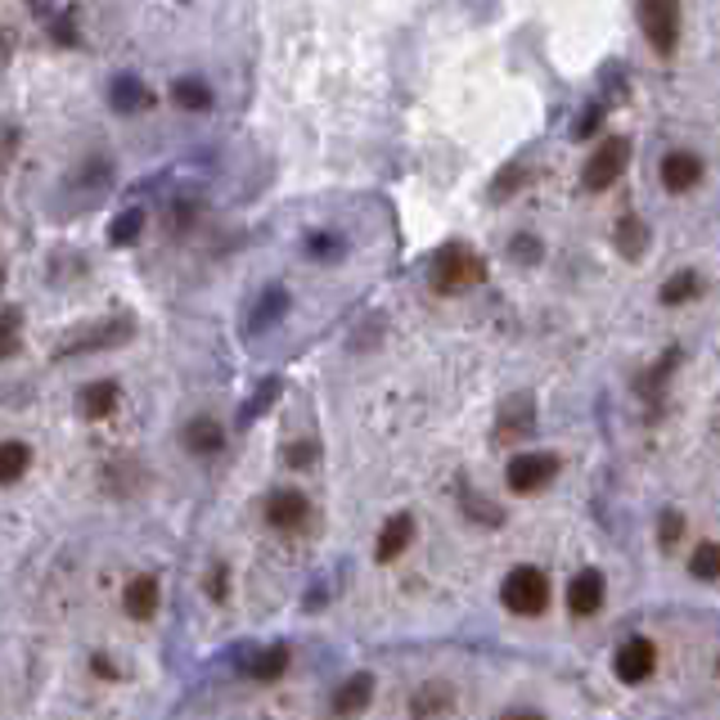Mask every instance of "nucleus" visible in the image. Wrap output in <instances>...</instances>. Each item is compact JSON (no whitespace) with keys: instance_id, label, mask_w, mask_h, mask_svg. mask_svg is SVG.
Here are the masks:
<instances>
[{"instance_id":"f257e3e1","label":"nucleus","mask_w":720,"mask_h":720,"mask_svg":"<svg viewBox=\"0 0 720 720\" xmlns=\"http://www.w3.org/2000/svg\"><path fill=\"white\" fill-rule=\"evenodd\" d=\"M428 279H432L437 293H464V288L487 279V262H483V253L468 248V244H446V248L432 253Z\"/></svg>"},{"instance_id":"f03ea898","label":"nucleus","mask_w":720,"mask_h":720,"mask_svg":"<svg viewBox=\"0 0 720 720\" xmlns=\"http://www.w3.org/2000/svg\"><path fill=\"white\" fill-rule=\"evenodd\" d=\"M627 167H631V140L627 135H603L595 149L586 154L581 189H586V195H608V189L627 176Z\"/></svg>"},{"instance_id":"7ed1b4c3","label":"nucleus","mask_w":720,"mask_h":720,"mask_svg":"<svg viewBox=\"0 0 720 720\" xmlns=\"http://www.w3.org/2000/svg\"><path fill=\"white\" fill-rule=\"evenodd\" d=\"M635 19H640V32L653 45L657 59L676 55V45H680V0H640Z\"/></svg>"},{"instance_id":"20e7f679","label":"nucleus","mask_w":720,"mask_h":720,"mask_svg":"<svg viewBox=\"0 0 720 720\" xmlns=\"http://www.w3.org/2000/svg\"><path fill=\"white\" fill-rule=\"evenodd\" d=\"M500 599H505V608L518 612V617L545 612V603H550V581H545V572H536V567H513V572L505 576V586H500Z\"/></svg>"},{"instance_id":"39448f33","label":"nucleus","mask_w":720,"mask_h":720,"mask_svg":"<svg viewBox=\"0 0 720 720\" xmlns=\"http://www.w3.org/2000/svg\"><path fill=\"white\" fill-rule=\"evenodd\" d=\"M509 491H518V496H536V491H545L554 477H558V455H550V451H527V455H513L509 459Z\"/></svg>"},{"instance_id":"423d86ee","label":"nucleus","mask_w":720,"mask_h":720,"mask_svg":"<svg viewBox=\"0 0 720 720\" xmlns=\"http://www.w3.org/2000/svg\"><path fill=\"white\" fill-rule=\"evenodd\" d=\"M702 171L707 167H702V158L694 149H671V154H662V167H657L666 195H689V189H698Z\"/></svg>"},{"instance_id":"0eeeda50","label":"nucleus","mask_w":720,"mask_h":720,"mask_svg":"<svg viewBox=\"0 0 720 720\" xmlns=\"http://www.w3.org/2000/svg\"><path fill=\"white\" fill-rule=\"evenodd\" d=\"M653 666H657V649L644 635H635V640H627L617 649V676L627 685H644L653 676Z\"/></svg>"},{"instance_id":"6e6552de","label":"nucleus","mask_w":720,"mask_h":720,"mask_svg":"<svg viewBox=\"0 0 720 720\" xmlns=\"http://www.w3.org/2000/svg\"><path fill=\"white\" fill-rule=\"evenodd\" d=\"M266 518H270V527H279V532H298V527H307V518H311V505L302 491L284 487L266 500Z\"/></svg>"},{"instance_id":"1a4fd4ad","label":"nucleus","mask_w":720,"mask_h":720,"mask_svg":"<svg viewBox=\"0 0 720 720\" xmlns=\"http://www.w3.org/2000/svg\"><path fill=\"white\" fill-rule=\"evenodd\" d=\"M599 603H603V576L595 567H581L567 581V612L572 617H595Z\"/></svg>"},{"instance_id":"9d476101","label":"nucleus","mask_w":720,"mask_h":720,"mask_svg":"<svg viewBox=\"0 0 720 720\" xmlns=\"http://www.w3.org/2000/svg\"><path fill=\"white\" fill-rule=\"evenodd\" d=\"M149 104H154V90L144 86L140 77H131V73L113 77V86H109V109H113V113H122V118H135V113H144Z\"/></svg>"},{"instance_id":"9b49d317","label":"nucleus","mask_w":720,"mask_h":720,"mask_svg":"<svg viewBox=\"0 0 720 720\" xmlns=\"http://www.w3.org/2000/svg\"><path fill=\"white\" fill-rule=\"evenodd\" d=\"M649 244H653V234H649V221H644V217L627 212V217L612 225V248L627 257V262H640V257L649 253Z\"/></svg>"},{"instance_id":"f8f14e48","label":"nucleus","mask_w":720,"mask_h":720,"mask_svg":"<svg viewBox=\"0 0 720 720\" xmlns=\"http://www.w3.org/2000/svg\"><path fill=\"white\" fill-rule=\"evenodd\" d=\"M532 423H536V401H532V397H509V401L500 406L496 437H500V442H518V437H527V432H532Z\"/></svg>"},{"instance_id":"ddd939ff","label":"nucleus","mask_w":720,"mask_h":720,"mask_svg":"<svg viewBox=\"0 0 720 720\" xmlns=\"http://www.w3.org/2000/svg\"><path fill=\"white\" fill-rule=\"evenodd\" d=\"M118 401H122L118 383H113V378H100V383H86L77 406H81V414H86L90 423H100V419H109V414L118 410Z\"/></svg>"},{"instance_id":"4468645a","label":"nucleus","mask_w":720,"mask_h":720,"mask_svg":"<svg viewBox=\"0 0 720 720\" xmlns=\"http://www.w3.org/2000/svg\"><path fill=\"white\" fill-rule=\"evenodd\" d=\"M414 541V518L410 513H397V518H388L383 522V536H378V563H392V558H401L406 554V545Z\"/></svg>"},{"instance_id":"2eb2a0df","label":"nucleus","mask_w":720,"mask_h":720,"mask_svg":"<svg viewBox=\"0 0 720 720\" xmlns=\"http://www.w3.org/2000/svg\"><path fill=\"white\" fill-rule=\"evenodd\" d=\"M185 446L195 455H217L225 446V432H221V423L212 414H195L185 423Z\"/></svg>"},{"instance_id":"dca6fc26","label":"nucleus","mask_w":720,"mask_h":720,"mask_svg":"<svg viewBox=\"0 0 720 720\" xmlns=\"http://www.w3.org/2000/svg\"><path fill=\"white\" fill-rule=\"evenodd\" d=\"M369 698H374V676H369V671H356V676L339 689V698H333V711H339V716H356V711L369 707Z\"/></svg>"},{"instance_id":"f3484780","label":"nucleus","mask_w":720,"mask_h":720,"mask_svg":"<svg viewBox=\"0 0 720 720\" xmlns=\"http://www.w3.org/2000/svg\"><path fill=\"white\" fill-rule=\"evenodd\" d=\"M171 100L185 113H208L212 109V86L203 77H180V81H171Z\"/></svg>"},{"instance_id":"a211bd4d","label":"nucleus","mask_w":720,"mask_h":720,"mask_svg":"<svg viewBox=\"0 0 720 720\" xmlns=\"http://www.w3.org/2000/svg\"><path fill=\"white\" fill-rule=\"evenodd\" d=\"M154 612H158V581L154 576H135V581L126 586V617L149 621Z\"/></svg>"},{"instance_id":"6ab92c4d","label":"nucleus","mask_w":720,"mask_h":720,"mask_svg":"<svg viewBox=\"0 0 720 720\" xmlns=\"http://www.w3.org/2000/svg\"><path fill=\"white\" fill-rule=\"evenodd\" d=\"M131 339V320H113V324H95L86 339H73L64 352H95V347H113Z\"/></svg>"},{"instance_id":"aec40b11","label":"nucleus","mask_w":720,"mask_h":720,"mask_svg":"<svg viewBox=\"0 0 720 720\" xmlns=\"http://www.w3.org/2000/svg\"><path fill=\"white\" fill-rule=\"evenodd\" d=\"M702 293V275L698 270H676L662 284V307H685Z\"/></svg>"},{"instance_id":"412c9836","label":"nucleus","mask_w":720,"mask_h":720,"mask_svg":"<svg viewBox=\"0 0 720 720\" xmlns=\"http://www.w3.org/2000/svg\"><path fill=\"white\" fill-rule=\"evenodd\" d=\"M288 311V288H266V293H262V302H257V311L248 315V333H257V329H266V324H275L279 315Z\"/></svg>"},{"instance_id":"4be33fe9","label":"nucleus","mask_w":720,"mask_h":720,"mask_svg":"<svg viewBox=\"0 0 720 720\" xmlns=\"http://www.w3.org/2000/svg\"><path fill=\"white\" fill-rule=\"evenodd\" d=\"M27 464H32V446H23V442H5V446H0V483L14 487L19 477L27 473Z\"/></svg>"},{"instance_id":"5701e85b","label":"nucleus","mask_w":720,"mask_h":720,"mask_svg":"<svg viewBox=\"0 0 720 720\" xmlns=\"http://www.w3.org/2000/svg\"><path fill=\"white\" fill-rule=\"evenodd\" d=\"M284 671H288V649L284 644H275V649H266V653H257L248 662V676L253 680H275V676H284Z\"/></svg>"},{"instance_id":"b1692460","label":"nucleus","mask_w":720,"mask_h":720,"mask_svg":"<svg viewBox=\"0 0 720 720\" xmlns=\"http://www.w3.org/2000/svg\"><path fill=\"white\" fill-rule=\"evenodd\" d=\"M689 572L698 576V581H720V545L716 541H702L689 558Z\"/></svg>"},{"instance_id":"393cba45","label":"nucleus","mask_w":720,"mask_h":720,"mask_svg":"<svg viewBox=\"0 0 720 720\" xmlns=\"http://www.w3.org/2000/svg\"><path fill=\"white\" fill-rule=\"evenodd\" d=\"M676 361H680V352H666L644 378H640V397H662V388H666V378H671V369H676Z\"/></svg>"},{"instance_id":"a878e982","label":"nucleus","mask_w":720,"mask_h":720,"mask_svg":"<svg viewBox=\"0 0 720 720\" xmlns=\"http://www.w3.org/2000/svg\"><path fill=\"white\" fill-rule=\"evenodd\" d=\"M144 234V212L140 208H126L118 221H113V230H109V239L118 248H126V244H135V239Z\"/></svg>"},{"instance_id":"bb28decb","label":"nucleus","mask_w":720,"mask_h":720,"mask_svg":"<svg viewBox=\"0 0 720 720\" xmlns=\"http://www.w3.org/2000/svg\"><path fill=\"white\" fill-rule=\"evenodd\" d=\"M527 176H532V171H527L522 163H509V167L496 176V189H491V199H500V203H505V199H513L518 189L527 185Z\"/></svg>"},{"instance_id":"cd10ccee","label":"nucleus","mask_w":720,"mask_h":720,"mask_svg":"<svg viewBox=\"0 0 720 720\" xmlns=\"http://www.w3.org/2000/svg\"><path fill=\"white\" fill-rule=\"evenodd\" d=\"M446 702H451V689L446 685H428V689H419L414 694V716H437V711H446Z\"/></svg>"},{"instance_id":"c85d7f7f","label":"nucleus","mask_w":720,"mask_h":720,"mask_svg":"<svg viewBox=\"0 0 720 720\" xmlns=\"http://www.w3.org/2000/svg\"><path fill=\"white\" fill-rule=\"evenodd\" d=\"M509 253H513V262H518V266H536L545 248H541V239H536V234H513Z\"/></svg>"},{"instance_id":"c756f323","label":"nucleus","mask_w":720,"mask_h":720,"mask_svg":"<svg viewBox=\"0 0 720 720\" xmlns=\"http://www.w3.org/2000/svg\"><path fill=\"white\" fill-rule=\"evenodd\" d=\"M307 253L311 257H339L343 253V239L329 234V230H315V234H307Z\"/></svg>"},{"instance_id":"7c9ffc66","label":"nucleus","mask_w":720,"mask_h":720,"mask_svg":"<svg viewBox=\"0 0 720 720\" xmlns=\"http://www.w3.org/2000/svg\"><path fill=\"white\" fill-rule=\"evenodd\" d=\"M275 392H279V378H266L262 388H257V397H253V401L244 406V423H253V419H257V414H262V410H266V406L275 401Z\"/></svg>"},{"instance_id":"2f4dec72","label":"nucleus","mask_w":720,"mask_h":720,"mask_svg":"<svg viewBox=\"0 0 720 720\" xmlns=\"http://www.w3.org/2000/svg\"><path fill=\"white\" fill-rule=\"evenodd\" d=\"M51 36H55V45H81V32H77V23H73L68 10L51 19Z\"/></svg>"},{"instance_id":"473e14b6","label":"nucleus","mask_w":720,"mask_h":720,"mask_svg":"<svg viewBox=\"0 0 720 720\" xmlns=\"http://www.w3.org/2000/svg\"><path fill=\"white\" fill-rule=\"evenodd\" d=\"M680 536H685V518H680L676 509H666V513H662V550H676Z\"/></svg>"},{"instance_id":"72a5a7b5","label":"nucleus","mask_w":720,"mask_h":720,"mask_svg":"<svg viewBox=\"0 0 720 720\" xmlns=\"http://www.w3.org/2000/svg\"><path fill=\"white\" fill-rule=\"evenodd\" d=\"M0 352H5V356L19 352V307H5V333H0Z\"/></svg>"},{"instance_id":"f704fd0d","label":"nucleus","mask_w":720,"mask_h":720,"mask_svg":"<svg viewBox=\"0 0 720 720\" xmlns=\"http://www.w3.org/2000/svg\"><path fill=\"white\" fill-rule=\"evenodd\" d=\"M315 451H320L315 442H293V446H288V451H284V459H288V464H293V468H307V464L315 459Z\"/></svg>"},{"instance_id":"c9c22d12","label":"nucleus","mask_w":720,"mask_h":720,"mask_svg":"<svg viewBox=\"0 0 720 720\" xmlns=\"http://www.w3.org/2000/svg\"><path fill=\"white\" fill-rule=\"evenodd\" d=\"M464 509L473 513V518H483V522H500V509H491V505H483L473 491H464Z\"/></svg>"},{"instance_id":"e433bc0d","label":"nucleus","mask_w":720,"mask_h":720,"mask_svg":"<svg viewBox=\"0 0 720 720\" xmlns=\"http://www.w3.org/2000/svg\"><path fill=\"white\" fill-rule=\"evenodd\" d=\"M208 595H212L217 603H225V563H217V567L208 572Z\"/></svg>"},{"instance_id":"4c0bfd02","label":"nucleus","mask_w":720,"mask_h":720,"mask_svg":"<svg viewBox=\"0 0 720 720\" xmlns=\"http://www.w3.org/2000/svg\"><path fill=\"white\" fill-rule=\"evenodd\" d=\"M496 720H545L541 711H532V707H509V711H500Z\"/></svg>"},{"instance_id":"58836bf2","label":"nucleus","mask_w":720,"mask_h":720,"mask_svg":"<svg viewBox=\"0 0 720 720\" xmlns=\"http://www.w3.org/2000/svg\"><path fill=\"white\" fill-rule=\"evenodd\" d=\"M95 676H118V671H113V662H104V657H95Z\"/></svg>"},{"instance_id":"ea45409f","label":"nucleus","mask_w":720,"mask_h":720,"mask_svg":"<svg viewBox=\"0 0 720 720\" xmlns=\"http://www.w3.org/2000/svg\"><path fill=\"white\" fill-rule=\"evenodd\" d=\"M27 5H36L41 14H51V0H27Z\"/></svg>"}]
</instances>
